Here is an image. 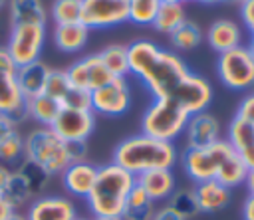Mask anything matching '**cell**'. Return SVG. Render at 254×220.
<instances>
[{
    "mask_svg": "<svg viewBox=\"0 0 254 220\" xmlns=\"http://www.w3.org/2000/svg\"><path fill=\"white\" fill-rule=\"evenodd\" d=\"M129 73H133L147 91L159 97H171L179 83L190 73L185 61L169 50H161L151 40H139L127 46Z\"/></svg>",
    "mask_w": 254,
    "mask_h": 220,
    "instance_id": "6da1fadb",
    "label": "cell"
},
{
    "mask_svg": "<svg viewBox=\"0 0 254 220\" xmlns=\"http://www.w3.org/2000/svg\"><path fill=\"white\" fill-rule=\"evenodd\" d=\"M179 161V151L175 143L159 141L153 137H147L143 133L131 135L123 141L113 151V161L133 176H139L149 170H159V168H171Z\"/></svg>",
    "mask_w": 254,
    "mask_h": 220,
    "instance_id": "7a4b0ae2",
    "label": "cell"
},
{
    "mask_svg": "<svg viewBox=\"0 0 254 220\" xmlns=\"http://www.w3.org/2000/svg\"><path fill=\"white\" fill-rule=\"evenodd\" d=\"M135 184V176L115 163H107L97 168V178L89 194L83 198L91 218H115L123 216L125 200Z\"/></svg>",
    "mask_w": 254,
    "mask_h": 220,
    "instance_id": "3957f363",
    "label": "cell"
},
{
    "mask_svg": "<svg viewBox=\"0 0 254 220\" xmlns=\"http://www.w3.org/2000/svg\"><path fill=\"white\" fill-rule=\"evenodd\" d=\"M24 157L42 166L50 176H60L69 165L67 143L52 127H34L24 137Z\"/></svg>",
    "mask_w": 254,
    "mask_h": 220,
    "instance_id": "277c9868",
    "label": "cell"
},
{
    "mask_svg": "<svg viewBox=\"0 0 254 220\" xmlns=\"http://www.w3.org/2000/svg\"><path fill=\"white\" fill-rule=\"evenodd\" d=\"M189 113L173 99L159 97L155 99L141 117V133L159 141L175 143L187 127Z\"/></svg>",
    "mask_w": 254,
    "mask_h": 220,
    "instance_id": "5b68a950",
    "label": "cell"
},
{
    "mask_svg": "<svg viewBox=\"0 0 254 220\" xmlns=\"http://www.w3.org/2000/svg\"><path fill=\"white\" fill-rule=\"evenodd\" d=\"M230 153L232 147L228 145V141L218 139L208 147H185V151L179 155V161L189 178H192L194 182H204L216 178L220 165Z\"/></svg>",
    "mask_w": 254,
    "mask_h": 220,
    "instance_id": "8992f818",
    "label": "cell"
},
{
    "mask_svg": "<svg viewBox=\"0 0 254 220\" xmlns=\"http://www.w3.org/2000/svg\"><path fill=\"white\" fill-rule=\"evenodd\" d=\"M216 75L220 83L232 91H250L254 87V57L248 46L218 54Z\"/></svg>",
    "mask_w": 254,
    "mask_h": 220,
    "instance_id": "52a82bcc",
    "label": "cell"
},
{
    "mask_svg": "<svg viewBox=\"0 0 254 220\" xmlns=\"http://www.w3.org/2000/svg\"><path fill=\"white\" fill-rule=\"evenodd\" d=\"M16 73L18 65L10 57L8 50L0 46V115H6L12 123L20 125L28 119V111Z\"/></svg>",
    "mask_w": 254,
    "mask_h": 220,
    "instance_id": "ba28073f",
    "label": "cell"
},
{
    "mask_svg": "<svg viewBox=\"0 0 254 220\" xmlns=\"http://www.w3.org/2000/svg\"><path fill=\"white\" fill-rule=\"evenodd\" d=\"M44 44H46V26L18 24V26H10L8 44L4 48L8 50L14 63L20 67V65L38 61L42 55Z\"/></svg>",
    "mask_w": 254,
    "mask_h": 220,
    "instance_id": "9c48e42d",
    "label": "cell"
},
{
    "mask_svg": "<svg viewBox=\"0 0 254 220\" xmlns=\"http://www.w3.org/2000/svg\"><path fill=\"white\" fill-rule=\"evenodd\" d=\"M133 93L125 77H111L107 83L91 91V111L103 117H119L131 109Z\"/></svg>",
    "mask_w": 254,
    "mask_h": 220,
    "instance_id": "30bf717a",
    "label": "cell"
},
{
    "mask_svg": "<svg viewBox=\"0 0 254 220\" xmlns=\"http://www.w3.org/2000/svg\"><path fill=\"white\" fill-rule=\"evenodd\" d=\"M131 0H81V24L87 30H103L129 22Z\"/></svg>",
    "mask_w": 254,
    "mask_h": 220,
    "instance_id": "8fae6325",
    "label": "cell"
},
{
    "mask_svg": "<svg viewBox=\"0 0 254 220\" xmlns=\"http://www.w3.org/2000/svg\"><path fill=\"white\" fill-rule=\"evenodd\" d=\"M189 115H194V113H200V111H206L208 105L212 103V87L210 83L198 75V73H189L181 83L179 87L173 91L171 95Z\"/></svg>",
    "mask_w": 254,
    "mask_h": 220,
    "instance_id": "7c38bea8",
    "label": "cell"
},
{
    "mask_svg": "<svg viewBox=\"0 0 254 220\" xmlns=\"http://www.w3.org/2000/svg\"><path fill=\"white\" fill-rule=\"evenodd\" d=\"M65 73H67V79L71 85L85 89L89 93L111 79V73L105 69V65L97 54H89V55H83V57L71 61L69 67L65 69Z\"/></svg>",
    "mask_w": 254,
    "mask_h": 220,
    "instance_id": "4fadbf2b",
    "label": "cell"
},
{
    "mask_svg": "<svg viewBox=\"0 0 254 220\" xmlns=\"http://www.w3.org/2000/svg\"><path fill=\"white\" fill-rule=\"evenodd\" d=\"M52 129L58 137L65 143L71 141H87L95 129V113L93 111H79V109H60Z\"/></svg>",
    "mask_w": 254,
    "mask_h": 220,
    "instance_id": "5bb4252c",
    "label": "cell"
},
{
    "mask_svg": "<svg viewBox=\"0 0 254 220\" xmlns=\"http://www.w3.org/2000/svg\"><path fill=\"white\" fill-rule=\"evenodd\" d=\"M28 220H77V208L69 196L44 194L36 196L26 210Z\"/></svg>",
    "mask_w": 254,
    "mask_h": 220,
    "instance_id": "9a60e30c",
    "label": "cell"
},
{
    "mask_svg": "<svg viewBox=\"0 0 254 220\" xmlns=\"http://www.w3.org/2000/svg\"><path fill=\"white\" fill-rule=\"evenodd\" d=\"M185 139L187 147H208L216 143L220 137V123L210 111H200L194 115H189L187 127H185Z\"/></svg>",
    "mask_w": 254,
    "mask_h": 220,
    "instance_id": "2e32d148",
    "label": "cell"
},
{
    "mask_svg": "<svg viewBox=\"0 0 254 220\" xmlns=\"http://www.w3.org/2000/svg\"><path fill=\"white\" fill-rule=\"evenodd\" d=\"M97 165L89 163V161H79V163H71L62 174V186L69 196L75 198H85L89 194V190L95 184L97 178Z\"/></svg>",
    "mask_w": 254,
    "mask_h": 220,
    "instance_id": "e0dca14e",
    "label": "cell"
},
{
    "mask_svg": "<svg viewBox=\"0 0 254 220\" xmlns=\"http://www.w3.org/2000/svg\"><path fill=\"white\" fill-rule=\"evenodd\" d=\"M226 141L232 147V151L240 157V161L248 168H254V125L238 117H232L226 129Z\"/></svg>",
    "mask_w": 254,
    "mask_h": 220,
    "instance_id": "ac0fdd59",
    "label": "cell"
},
{
    "mask_svg": "<svg viewBox=\"0 0 254 220\" xmlns=\"http://www.w3.org/2000/svg\"><path fill=\"white\" fill-rule=\"evenodd\" d=\"M192 192H194V198L198 204V212H208V214L220 212L222 208H226L230 204V198H232V190L214 178L196 182Z\"/></svg>",
    "mask_w": 254,
    "mask_h": 220,
    "instance_id": "d6986e66",
    "label": "cell"
},
{
    "mask_svg": "<svg viewBox=\"0 0 254 220\" xmlns=\"http://www.w3.org/2000/svg\"><path fill=\"white\" fill-rule=\"evenodd\" d=\"M135 180L149 194V198L153 202H165L177 190V180H175V174L171 168L149 170V172L135 176Z\"/></svg>",
    "mask_w": 254,
    "mask_h": 220,
    "instance_id": "ffe728a7",
    "label": "cell"
},
{
    "mask_svg": "<svg viewBox=\"0 0 254 220\" xmlns=\"http://www.w3.org/2000/svg\"><path fill=\"white\" fill-rule=\"evenodd\" d=\"M206 42L218 54L234 50V48L242 46V28L234 20H226V18L216 20L208 26Z\"/></svg>",
    "mask_w": 254,
    "mask_h": 220,
    "instance_id": "44dd1931",
    "label": "cell"
},
{
    "mask_svg": "<svg viewBox=\"0 0 254 220\" xmlns=\"http://www.w3.org/2000/svg\"><path fill=\"white\" fill-rule=\"evenodd\" d=\"M8 16H10V26H18V24L46 26L50 20L42 0H8Z\"/></svg>",
    "mask_w": 254,
    "mask_h": 220,
    "instance_id": "7402d4cb",
    "label": "cell"
},
{
    "mask_svg": "<svg viewBox=\"0 0 254 220\" xmlns=\"http://www.w3.org/2000/svg\"><path fill=\"white\" fill-rule=\"evenodd\" d=\"M50 69H52V67L46 65L42 59L18 67L16 77H18L20 91H22V95H24L26 99L44 93V87H46V79H48Z\"/></svg>",
    "mask_w": 254,
    "mask_h": 220,
    "instance_id": "603a6c76",
    "label": "cell"
},
{
    "mask_svg": "<svg viewBox=\"0 0 254 220\" xmlns=\"http://www.w3.org/2000/svg\"><path fill=\"white\" fill-rule=\"evenodd\" d=\"M87 38H89V30L81 22L54 26L52 32L54 46L64 54H77L87 44Z\"/></svg>",
    "mask_w": 254,
    "mask_h": 220,
    "instance_id": "cb8c5ba5",
    "label": "cell"
},
{
    "mask_svg": "<svg viewBox=\"0 0 254 220\" xmlns=\"http://www.w3.org/2000/svg\"><path fill=\"white\" fill-rule=\"evenodd\" d=\"M60 103L52 97H48L46 93L34 95L30 99H26V111H28V119L36 121L40 127H52V123L56 121L58 113H60Z\"/></svg>",
    "mask_w": 254,
    "mask_h": 220,
    "instance_id": "d4e9b609",
    "label": "cell"
},
{
    "mask_svg": "<svg viewBox=\"0 0 254 220\" xmlns=\"http://www.w3.org/2000/svg\"><path fill=\"white\" fill-rule=\"evenodd\" d=\"M155 212V202L149 198V194L137 184H133V188L127 194L125 200V210H123V220H151Z\"/></svg>",
    "mask_w": 254,
    "mask_h": 220,
    "instance_id": "484cf974",
    "label": "cell"
},
{
    "mask_svg": "<svg viewBox=\"0 0 254 220\" xmlns=\"http://www.w3.org/2000/svg\"><path fill=\"white\" fill-rule=\"evenodd\" d=\"M101 57L105 69L111 73V77H127L129 75V57H127V46L111 44L105 46L101 52H97Z\"/></svg>",
    "mask_w": 254,
    "mask_h": 220,
    "instance_id": "4316f807",
    "label": "cell"
},
{
    "mask_svg": "<svg viewBox=\"0 0 254 220\" xmlns=\"http://www.w3.org/2000/svg\"><path fill=\"white\" fill-rule=\"evenodd\" d=\"M185 20H187V18H185V8H183V4H165V2H161L151 26H153L157 32L171 36Z\"/></svg>",
    "mask_w": 254,
    "mask_h": 220,
    "instance_id": "83f0119b",
    "label": "cell"
},
{
    "mask_svg": "<svg viewBox=\"0 0 254 220\" xmlns=\"http://www.w3.org/2000/svg\"><path fill=\"white\" fill-rule=\"evenodd\" d=\"M246 172H248V166H246V165L240 161V157L232 151V153L224 159V163L220 165L218 174H216V178H214V180L222 182L224 186H228V188L232 190V188H236V186L244 184Z\"/></svg>",
    "mask_w": 254,
    "mask_h": 220,
    "instance_id": "f1b7e54d",
    "label": "cell"
},
{
    "mask_svg": "<svg viewBox=\"0 0 254 220\" xmlns=\"http://www.w3.org/2000/svg\"><path fill=\"white\" fill-rule=\"evenodd\" d=\"M2 198L10 204L12 210H18V208H22L24 204H30V202L36 198V194L32 192V188L28 186V182L14 170L12 178L8 180V184H6L4 192H2Z\"/></svg>",
    "mask_w": 254,
    "mask_h": 220,
    "instance_id": "f546056e",
    "label": "cell"
},
{
    "mask_svg": "<svg viewBox=\"0 0 254 220\" xmlns=\"http://www.w3.org/2000/svg\"><path fill=\"white\" fill-rule=\"evenodd\" d=\"M24 159V135L20 133V129H14L0 143V163L10 168H18Z\"/></svg>",
    "mask_w": 254,
    "mask_h": 220,
    "instance_id": "4dcf8cb0",
    "label": "cell"
},
{
    "mask_svg": "<svg viewBox=\"0 0 254 220\" xmlns=\"http://www.w3.org/2000/svg\"><path fill=\"white\" fill-rule=\"evenodd\" d=\"M54 26L75 24L81 20V0H54L48 12Z\"/></svg>",
    "mask_w": 254,
    "mask_h": 220,
    "instance_id": "1f68e13d",
    "label": "cell"
},
{
    "mask_svg": "<svg viewBox=\"0 0 254 220\" xmlns=\"http://www.w3.org/2000/svg\"><path fill=\"white\" fill-rule=\"evenodd\" d=\"M171 44L177 48V50H183V52H189V50H194L200 40H202V32H200V26L192 20H185L171 36Z\"/></svg>",
    "mask_w": 254,
    "mask_h": 220,
    "instance_id": "d6a6232c",
    "label": "cell"
},
{
    "mask_svg": "<svg viewBox=\"0 0 254 220\" xmlns=\"http://www.w3.org/2000/svg\"><path fill=\"white\" fill-rule=\"evenodd\" d=\"M14 170L28 182V186L32 188V192H34L36 196H40V192L48 186V182H50V178H52L42 166H38L36 163L28 161V159H24V161L20 163V166L14 168Z\"/></svg>",
    "mask_w": 254,
    "mask_h": 220,
    "instance_id": "836d02e7",
    "label": "cell"
},
{
    "mask_svg": "<svg viewBox=\"0 0 254 220\" xmlns=\"http://www.w3.org/2000/svg\"><path fill=\"white\" fill-rule=\"evenodd\" d=\"M167 204H169L175 212H179L183 218H192L194 214H198V204H196L194 192L189 190V188H177V190L169 196Z\"/></svg>",
    "mask_w": 254,
    "mask_h": 220,
    "instance_id": "e575fe53",
    "label": "cell"
},
{
    "mask_svg": "<svg viewBox=\"0 0 254 220\" xmlns=\"http://www.w3.org/2000/svg\"><path fill=\"white\" fill-rule=\"evenodd\" d=\"M71 87L69 79H67V73L65 69H50L48 73V79H46V87H44V93L52 99H56L58 103L62 101V97L67 93V89Z\"/></svg>",
    "mask_w": 254,
    "mask_h": 220,
    "instance_id": "d590c367",
    "label": "cell"
},
{
    "mask_svg": "<svg viewBox=\"0 0 254 220\" xmlns=\"http://www.w3.org/2000/svg\"><path fill=\"white\" fill-rule=\"evenodd\" d=\"M60 107L64 109H79V111H91V93L85 89H79L71 85L67 93L62 97Z\"/></svg>",
    "mask_w": 254,
    "mask_h": 220,
    "instance_id": "8d00e7d4",
    "label": "cell"
},
{
    "mask_svg": "<svg viewBox=\"0 0 254 220\" xmlns=\"http://www.w3.org/2000/svg\"><path fill=\"white\" fill-rule=\"evenodd\" d=\"M234 117H238V119H242V121L254 125V89L246 91V95L240 99Z\"/></svg>",
    "mask_w": 254,
    "mask_h": 220,
    "instance_id": "74e56055",
    "label": "cell"
},
{
    "mask_svg": "<svg viewBox=\"0 0 254 220\" xmlns=\"http://www.w3.org/2000/svg\"><path fill=\"white\" fill-rule=\"evenodd\" d=\"M67 153L71 163L87 161V141H71L67 143Z\"/></svg>",
    "mask_w": 254,
    "mask_h": 220,
    "instance_id": "f35d334b",
    "label": "cell"
},
{
    "mask_svg": "<svg viewBox=\"0 0 254 220\" xmlns=\"http://www.w3.org/2000/svg\"><path fill=\"white\" fill-rule=\"evenodd\" d=\"M240 18L246 26V30L252 34L254 38V0H244L240 4Z\"/></svg>",
    "mask_w": 254,
    "mask_h": 220,
    "instance_id": "ab89813d",
    "label": "cell"
},
{
    "mask_svg": "<svg viewBox=\"0 0 254 220\" xmlns=\"http://www.w3.org/2000/svg\"><path fill=\"white\" fill-rule=\"evenodd\" d=\"M151 220H187V218H183V216H181L179 212H175L169 204H165V206H161V208H155Z\"/></svg>",
    "mask_w": 254,
    "mask_h": 220,
    "instance_id": "60d3db41",
    "label": "cell"
},
{
    "mask_svg": "<svg viewBox=\"0 0 254 220\" xmlns=\"http://www.w3.org/2000/svg\"><path fill=\"white\" fill-rule=\"evenodd\" d=\"M14 129H18V125L16 123H12L6 115H0V143L14 131Z\"/></svg>",
    "mask_w": 254,
    "mask_h": 220,
    "instance_id": "b9f144b4",
    "label": "cell"
},
{
    "mask_svg": "<svg viewBox=\"0 0 254 220\" xmlns=\"http://www.w3.org/2000/svg\"><path fill=\"white\" fill-rule=\"evenodd\" d=\"M12 174H14V168H10V166H6V165L0 163V196H2V192H4V188H6V184H8V180L12 178Z\"/></svg>",
    "mask_w": 254,
    "mask_h": 220,
    "instance_id": "7bdbcfd3",
    "label": "cell"
},
{
    "mask_svg": "<svg viewBox=\"0 0 254 220\" xmlns=\"http://www.w3.org/2000/svg\"><path fill=\"white\" fill-rule=\"evenodd\" d=\"M242 218L244 220H254V194H248V198L242 204Z\"/></svg>",
    "mask_w": 254,
    "mask_h": 220,
    "instance_id": "ee69618b",
    "label": "cell"
},
{
    "mask_svg": "<svg viewBox=\"0 0 254 220\" xmlns=\"http://www.w3.org/2000/svg\"><path fill=\"white\" fill-rule=\"evenodd\" d=\"M244 184L248 188V194H254V168H248L246 178H244Z\"/></svg>",
    "mask_w": 254,
    "mask_h": 220,
    "instance_id": "f6af8a7d",
    "label": "cell"
},
{
    "mask_svg": "<svg viewBox=\"0 0 254 220\" xmlns=\"http://www.w3.org/2000/svg\"><path fill=\"white\" fill-rule=\"evenodd\" d=\"M10 212H12V208H10V204L0 196V220H6L8 216H10Z\"/></svg>",
    "mask_w": 254,
    "mask_h": 220,
    "instance_id": "bcb514c9",
    "label": "cell"
},
{
    "mask_svg": "<svg viewBox=\"0 0 254 220\" xmlns=\"http://www.w3.org/2000/svg\"><path fill=\"white\" fill-rule=\"evenodd\" d=\"M6 220H28V218H26V214H22L20 210H12Z\"/></svg>",
    "mask_w": 254,
    "mask_h": 220,
    "instance_id": "7dc6e473",
    "label": "cell"
},
{
    "mask_svg": "<svg viewBox=\"0 0 254 220\" xmlns=\"http://www.w3.org/2000/svg\"><path fill=\"white\" fill-rule=\"evenodd\" d=\"M202 4H218V2H224V0H198Z\"/></svg>",
    "mask_w": 254,
    "mask_h": 220,
    "instance_id": "c3c4849f",
    "label": "cell"
},
{
    "mask_svg": "<svg viewBox=\"0 0 254 220\" xmlns=\"http://www.w3.org/2000/svg\"><path fill=\"white\" fill-rule=\"evenodd\" d=\"M161 2H165V4H183L181 0H161Z\"/></svg>",
    "mask_w": 254,
    "mask_h": 220,
    "instance_id": "681fc988",
    "label": "cell"
},
{
    "mask_svg": "<svg viewBox=\"0 0 254 220\" xmlns=\"http://www.w3.org/2000/svg\"><path fill=\"white\" fill-rule=\"evenodd\" d=\"M91 220H123L121 216H115V218H91Z\"/></svg>",
    "mask_w": 254,
    "mask_h": 220,
    "instance_id": "f907efd6",
    "label": "cell"
},
{
    "mask_svg": "<svg viewBox=\"0 0 254 220\" xmlns=\"http://www.w3.org/2000/svg\"><path fill=\"white\" fill-rule=\"evenodd\" d=\"M248 50H250V54H252V57H254V38L250 40V46H248Z\"/></svg>",
    "mask_w": 254,
    "mask_h": 220,
    "instance_id": "816d5d0a",
    "label": "cell"
},
{
    "mask_svg": "<svg viewBox=\"0 0 254 220\" xmlns=\"http://www.w3.org/2000/svg\"><path fill=\"white\" fill-rule=\"evenodd\" d=\"M8 4V0H0V12H2V8Z\"/></svg>",
    "mask_w": 254,
    "mask_h": 220,
    "instance_id": "f5cc1de1",
    "label": "cell"
},
{
    "mask_svg": "<svg viewBox=\"0 0 254 220\" xmlns=\"http://www.w3.org/2000/svg\"><path fill=\"white\" fill-rule=\"evenodd\" d=\"M224 2H234V4H242L244 0H224Z\"/></svg>",
    "mask_w": 254,
    "mask_h": 220,
    "instance_id": "db71d44e",
    "label": "cell"
},
{
    "mask_svg": "<svg viewBox=\"0 0 254 220\" xmlns=\"http://www.w3.org/2000/svg\"><path fill=\"white\" fill-rule=\"evenodd\" d=\"M77 220H87V218H77Z\"/></svg>",
    "mask_w": 254,
    "mask_h": 220,
    "instance_id": "11a10c76",
    "label": "cell"
},
{
    "mask_svg": "<svg viewBox=\"0 0 254 220\" xmlns=\"http://www.w3.org/2000/svg\"><path fill=\"white\" fill-rule=\"evenodd\" d=\"M181 2H189V0H181Z\"/></svg>",
    "mask_w": 254,
    "mask_h": 220,
    "instance_id": "9f6ffc18",
    "label": "cell"
}]
</instances>
